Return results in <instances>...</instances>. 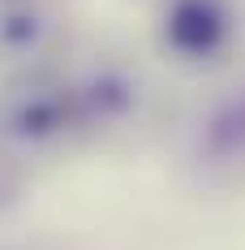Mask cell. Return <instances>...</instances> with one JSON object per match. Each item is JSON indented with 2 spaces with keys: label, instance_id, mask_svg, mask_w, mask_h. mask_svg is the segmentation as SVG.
Instances as JSON below:
<instances>
[{
  "label": "cell",
  "instance_id": "1",
  "mask_svg": "<svg viewBox=\"0 0 245 250\" xmlns=\"http://www.w3.org/2000/svg\"><path fill=\"white\" fill-rule=\"evenodd\" d=\"M164 43L185 61H211L228 43L224 0H172L164 13Z\"/></svg>",
  "mask_w": 245,
  "mask_h": 250
},
{
  "label": "cell",
  "instance_id": "2",
  "mask_svg": "<svg viewBox=\"0 0 245 250\" xmlns=\"http://www.w3.org/2000/svg\"><path fill=\"white\" fill-rule=\"evenodd\" d=\"M211 147L220 155L245 151V100H232L220 117L211 121Z\"/></svg>",
  "mask_w": 245,
  "mask_h": 250
}]
</instances>
